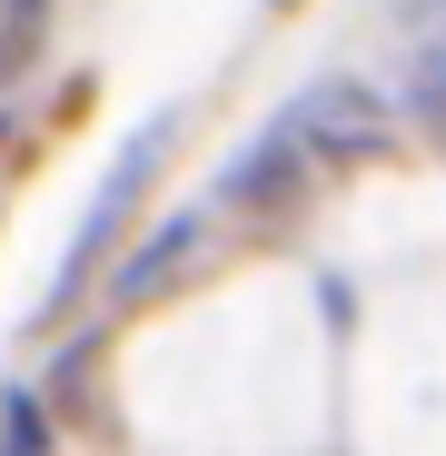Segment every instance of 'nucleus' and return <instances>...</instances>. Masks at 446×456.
<instances>
[{
    "mask_svg": "<svg viewBox=\"0 0 446 456\" xmlns=\"http://www.w3.org/2000/svg\"><path fill=\"white\" fill-rule=\"evenodd\" d=\"M11 456H40V397H11Z\"/></svg>",
    "mask_w": 446,
    "mask_h": 456,
    "instance_id": "39448f33",
    "label": "nucleus"
},
{
    "mask_svg": "<svg viewBox=\"0 0 446 456\" xmlns=\"http://www.w3.org/2000/svg\"><path fill=\"white\" fill-rule=\"evenodd\" d=\"M417 110H426V119H436V129H446V50H436V60H426V69H417Z\"/></svg>",
    "mask_w": 446,
    "mask_h": 456,
    "instance_id": "20e7f679",
    "label": "nucleus"
},
{
    "mask_svg": "<svg viewBox=\"0 0 446 456\" xmlns=\"http://www.w3.org/2000/svg\"><path fill=\"white\" fill-rule=\"evenodd\" d=\"M297 139L337 149V159H367V149H387V110L367 100V90H318L308 119H297Z\"/></svg>",
    "mask_w": 446,
    "mask_h": 456,
    "instance_id": "f257e3e1",
    "label": "nucleus"
},
{
    "mask_svg": "<svg viewBox=\"0 0 446 456\" xmlns=\"http://www.w3.org/2000/svg\"><path fill=\"white\" fill-rule=\"evenodd\" d=\"M288 179H308V139H297V119H278L248 159L229 169V208H268V199H288Z\"/></svg>",
    "mask_w": 446,
    "mask_h": 456,
    "instance_id": "f03ea898",
    "label": "nucleus"
},
{
    "mask_svg": "<svg viewBox=\"0 0 446 456\" xmlns=\"http://www.w3.org/2000/svg\"><path fill=\"white\" fill-rule=\"evenodd\" d=\"M189 239H199V218H179V228H159V239H149V248H139V258L119 268V297H139V288H159V278H169V268L189 258Z\"/></svg>",
    "mask_w": 446,
    "mask_h": 456,
    "instance_id": "7ed1b4c3",
    "label": "nucleus"
}]
</instances>
